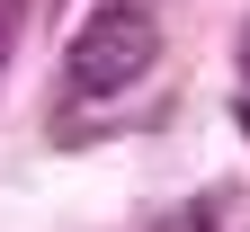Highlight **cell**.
Instances as JSON below:
<instances>
[{
	"mask_svg": "<svg viewBox=\"0 0 250 232\" xmlns=\"http://www.w3.org/2000/svg\"><path fill=\"white\" fill-rule=\"evenodd\" d=\"M206 223H214V196H197V206H188V214H179L170 232H206Z\"/></svg>",
	"mask_w": 250,
	"mask_h": 232,
	"instance_id": "cell-2",
	"label": "cell"
},
{
	"mask_svg": "<svg viewBox=\"0 0 250 232\" xmlns=\"http://www.w3.org/2000/svg\"><path fill=\"white\" fill-rule=\"evenodd\" d=\"M0 45H9V36H0Z\"/></svg>",
	"mask_w": 250,
	"mask_h": 232,
	"instance_id": "cell-4",
	"label": "cell"
},
{
	"mask_svg": "<svg viewBox=\"0 0 250 232\" xmlns=\"http://www.w3.org/2000/svg\"><path fill=\"white\" fill-rule=\"evenodd\" d=\"M241 72H250V36H241Z\"/></svg>",
	"mask_w": 250,
	"mask_h": 232,
	"instance_id": "cell-3",
	"label": "cell"
},
{
	"mask_svg": "<svg viewBox=\"0 0 250 232\" xmlns=\"http://www.w3.org/2000/svg\"><path fill=\"white\" fill-rule=\"evenodd\" d=\"M152 54H161V18H152V0H99V9L81 18L72 54H62V89H81V98L134 89V81L152 72Z\"/></svg>",
	"mask_w": 250,
	"mask_h": 232,
	"instance_id": "cell-1",
	"label": "cell"
}]
</instances>
